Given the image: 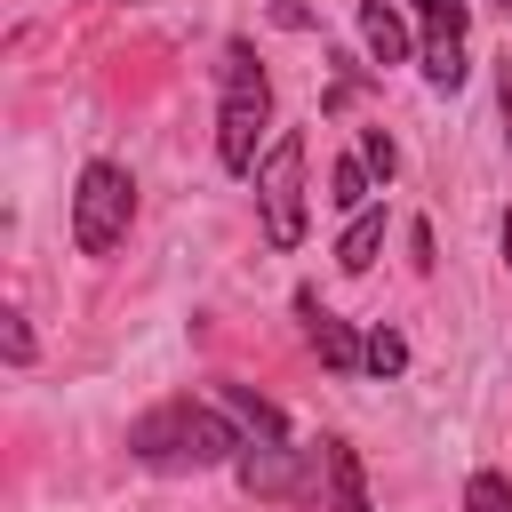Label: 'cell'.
Segmentation results:
<instances>
[{
	"label": "cell",
	"mask_w": 512,
	"mask_h": 512,
	"mask_svg": "<svg viewBox=\"0 0 512 512\" xmlns=\"http://www.w3.org/2000/svg\"><path fill=\"white\" fill-rule=\"evenodd\" d=\"M240 448H248V424H232L224 408H208L192 392L152 400L128 424V456L152 472H216V464H240Z\"/></svg>",
	"instance_id": "6da1fadb"
},
{
	"label": "cell",
	"mask_w": 512,
	"mask_h": 512,
	"mask_svg": "<svg viewBox=\"0 0 512 512\" xmlns=\"http://www.w3.org/2000/svg\"><path fill=\"white\" fill-rule=\"evenodd\" d=\"M264 128H272V80L256 64L248 40H224V96H216V160L232 176H256L264 168Z\"/></svg>",
	"instance_id": "7a4b0ae2"
},
{
	"label": "cell",
	"mask_w": 512,
	"mask_h": 512,
	"mask_svg": "<svg viewBox=\"0 0 512 512\" xmlns=\"http://www.w3.org/2000/svg\"><path fill=\"white\" fill-rule=\"evenodd\" d=\"M136 224V176L120 160H88L72 184V248L80 256H112Z\"/></svg>",
	"instance_id": "3957f363"
},
{
	"label": "cell",
	"mask_w": 512,
	"mask_h": 512,
	"mask_svg": "<svg viewBox=\"0 0 512 512\" xmlns=\"http://www.w3.org/2000/svg\"><path fill=\"white\" fill-rule=\"evenodd\" d=\"M304 160H312L304 128H280L272 152H264V168H256V216H264V240L272 248H296L304 240Z\"/></svg>",
	"instance_id": "277c9868"
},
{
	"label": "cell",
	"mask_w": 512,
	"mask_h": 512,
	"mask_svg": "<svg viewBox=\"0 0 512 512\" xmlns=\"http://www.w3.org/2000/svg\"><path fill=\"white\" fill-rule=\"evenodd\" d=\"M296 512H376L368 504V472H360V448L344 432H320L304 448V488H296Z\"/></svg>",
	"instance_id": "5b68a950"
},
{
	"label": "cell",
	"mask_w": 512,
	"mask_h": 512,
	"mask_svg": "<svg viewBox=\"0 0 512 512\" xmlns=\"http://www.w3.org/2000/svg\"><path fill=\"white\" fill-rule=\"evenodd\" d=\"M240 488L248 496H280V504H296V488H304V448H288V432L272 424V432H248V448H240Z\"/></svg>",
	"instance_id": "8992f818"
},
{
	"label": "cell",
	"mask_w": 512,
	"mask_h": 512,
	"mask_svg": "<svg viewBox=\"0 0 512 512\" xmlns=\"http://www.w3.org/2000/svg\"><path fill=\"white\" fill-rule=\"evenodd\" d=\"M296 312H304V336H312V352H320V360H328L336 376H352V368L368 360V336H352V320H336V312H328V304H320L312 288L296 296Z\"/></svg>",
	"instance_id": "52a82bcc"
},
{
	"label": "cell",
	"mask_w": 512,
	"mask_h": 512,
	"mask_svg": "<svg viewBox=\"0 0 512 512\" xmlns=\"http://www.w3.org/2000/svg\"><path fill=\"white\" fill-rule=\"evenodd\" d=\"M360 48L376 64H408V16L392 0H360Z\"/></svg>",
	"instance_id": "ba28073f"
},
{
	"label": "cell",
	"mask_w": 512,
	"mask_h": 512,
	"mask_svg": "<svg viewBox=\"0 0 512 512\" xmlns=\"http://www.w3.org/2000/svg\"><path fill=\"white\" fill-rule=\"evenodd\" d=\"M416 24H424V48H464V24H472V0H408Z\"/></svg>",
	"instance_id": "9c48e42d"
},
{
	"label": "cell",
	"mask_w": 512,
	"mask_h": 512,
	"mask_svg": "<svg viewBox=\"0 0 512 512\" xmlns=\"http://www.w3.org/2000/svg\"><path fill=\"white\" fill-rule=\"evenodd\" d=\"M376 248H384V208H360V216L344 224V240H336V264H344V272H368Z\"/></svg>",
	"instance_id": "30bf717a"
},
{
	"label": "cell",
	"mask_w": 512,
	"mask_h": 512,
	"mask_svg": "<svg viewBox=\"0 0 512 512\" xmlns=\"http://www.w3.org/2000/svg\"><path fill=\"white\" fill-rule=\"evenodd\" d=\"M368 192H376V176H368V160H360V152H344V160L328 168V200H336L344 216H360V208H376Z\"/></svg>",
	"instance_id": "8fae6325"
},
{
	"label": "cell",
	"mask_w": 512,
	"mask_h": 512,
	"mask_svg": "<svg viewBox=\"0 0 512 512\" xmlns=\"http://www.w3.org/2000/svg\"><path fill=\"white\" fill-rule=\"evenodd\" d=\"M360 368H368L376 384H392V376L408 368V336H400V328H368V360H360Z\"/></svg>",
	"instance_id": "7c38bea8"
},
{
	"label": "cell",
	"mask_w": 512,
	"mask_h": 512,
	"mask_svg": "<svg viewBox=\"0 0 512 512\" xmlns=\"http://www.w3.org/2000/svg\"><path fill=\"white\" fill-rule=\"evenodd\" d=\"M464 512H512V480L504 472H472L464 480Z\"/></svg>",
	"instance_id": "4fadbf2b"
},
{
	"label": "cell",
	"mask_w": 512,
	"mask_h": 512,
	"mask_svg": "<svg viewBox=\"0 0 512 512\" xmlns=\"http://www.w3.org/2000/svg\"><path fill=\"white\" fill-rule=\"evenodd\" d=\"M424 80L456 96V88H464V48H424Z\"/></svg>",
	"instance_id": "5bb4252c"
},
{
	"label": "cell",
	"mask_w": 512,
	"mask_h": 512,
	"mask_svg": "<svg viewBox=\"0 0 512 512\" xmlns=\"http://www.w3.org/2000/svg\"><path fill=\"white\" fill-rule=\"evenodd\" d=\"M360 160H368V176H376V184H392V168H400V152H392V136H384V128H360Z\"/></svg>",
	"instance_id": "9a60e30c"
},
{
	"label": "cell",
	"mask_w": 512,
	"mask_h": 512,
	"mask_svg": "<svg viewBox=\"0 0 512 512\" xmlns=\"http://www.w3.org/2000/svg\"><path fill=\"white\" fill-rule=\"evenodd\" d=\"M0 352H8V368H32V328H24V312H0Z\"/></svg>",
	"instance_id": "2e32d148"
},
{
	"label": "cell",
	"mask_w": 512,
	"mask_h": 512,
	"mask_svg": "<svg viewBox=\"0 0 512 512\" xmlns=\"http://www.w3.org/2000/svg\"><path fill=\"white\" fill-rule=\"evenodd\" d=\"M496 96H504V136H512V64L496 72Z\"/></svg>",
	"instance_id": "e0dca14e"
},
{
	"label": "cell",
	"mask_w": 512,
	"mask_h": 512,
	"mask_svg": "<svg viewBox=\"0 0 512 512\" xmlns=\"http://www.w3.org/2000/svg\"><path fill=\"white\" fill-rule=\"evenodd\" d=\"M496 240H504V272H512V208H504V232Z\"/></svg>",
	"instance_id": "ac0fdd59"
},
{
	"label": "cell",
	"mask_w": 512,
	"mask_h": 512,
	"mask_svg": "<svg viewBox=\"0 0 512 512\" xmlns=\"http://www.w3.org/2000/svg\"><path fill=\"white\" fill-rule=\"evenodd\" d=\"M120 8H136V0H120Z\"/></svg>",
	"instance_id": "d6986e66"
}]
</instances>
